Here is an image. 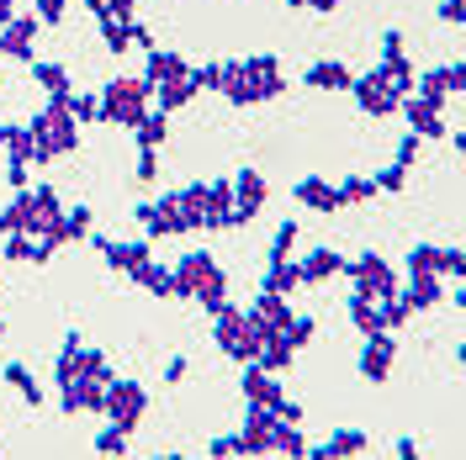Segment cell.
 I'll list each match as a JSON object with an SVG mask.
<instances>
[{
  "label": "cell",
  "instance_id": "6da1fadb",
  "mask_svg": "<svg viewBox=\"0 0 466 460\" xmlns=\"http://www.w3.org/2000/svg\"><path fill=\"white\" fill-rule=\"evenodd\" d=\"M37 154H64V148L75 144V133H69V122H64V116H43V122H37Z\"/></svg>",
  "mask_w": 466,
  "mask_h": 460
},
{
  "label": "cell",
  "instance_id": "7a4b0ae2",
  "mask_svg": "<svg viewBox=\"0 0 466 460\" xmlns=\"http://www.w3.org/2000/svg\"><path fill=\"white\" fill-rule=\"evenodd\" d=\"M112 413H116L122 429L138 424V413H144V392H138V386H112Z\"/></svg>",
  "mask_w": 466,
  "mask_h": 460
},
{
  "label": "cell",
  "instance_id": "3957f363",
  "mask_svg": "<svg viewBox=\"0 0 466 460\" xmlns=\"http://www.w3.org/2000/svg\"><path fill=\"white\" fill-rule=\"evenodd\" d=\"M138 101H144V85H127V80H122V85L112 90V116H122V122H133V116L144 112Z\"/></svg>",
  "mask_w": 466,
  "mask_h": 460
},
{
  "label": "cell",
  "instance_id": "277c9868",
  "mask_svg": "<svg viewBox=\"0 0 466 460\" xmlns=\"http://www.w3.org/2000/svg\"><path fill=\"white\" fill-rule=\"evenodd\" d=\"M413 127H419V133H440L435 101H413Z\"/></svg>",
  "mask_w": 466,
  "mask_h": 460
},
{
  "label": "cell",
  "instance_id": "5b68a950",
  "mask_svg": "<svg viewBox=\"0 0 466 460\" xmlns=\"http://www.w3.org/2000/svg\"><path fill=\"white\" fill-rule=\"evenodd\" d=\"M387 365H392V345H371V355H366V375H387Z\"/></svg>",
  "mask_w": 466,
  "mask_h": 460
},
{
  "label": "cell",
  "instance_id": "8992f818",
  "mask_svg": "<svg viewBox=\"0 0 466 460\" xmlns=\"http://www.w3.org/2000/svg\"><path fill=\"white\" fill-rule=\"evenodd\" d=\"M297 196H302V202H313V206H334V202H339V196H329V185H323V180H308Z\"/></svg>",
  "mask_w": 466,
  "mask_h": 460
},
{
  "label": "cell",
  "instance_id": "52a82bcc",
  "mask_svg": "<svg viewBox=\"0 0 466 460\" xmlns=\"http://www.w3.org/2000/svg\"><path fill=\"white\" fill-rule=\"evenodd\" d=\"M360 445H366L360 434H334V445H329V450H334V455H355Z\"/></svg>",
  "mask_w": 466,
  "mask_h": 460
},
{
  "label": "cell",
  "instance_id": "ba28073f",
  "mask_svg": "<svg viewBox=\"0 0 466 460\" xmlns=\"http://www.w3.org/2000/svg\"><path fill=\"white\" fill-rule=\"evenodd\" d=\"M313 80L319 85H350V75H339V69H313Z\"/></svg>",
  "mask_w": 466,
  "mask_h": 460
}]
</instances>
